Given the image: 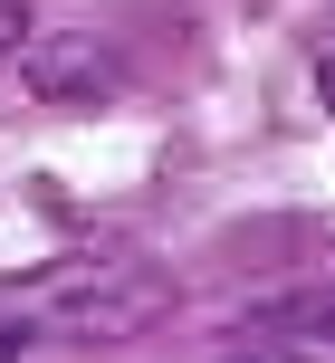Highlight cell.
<instances>
[{
    "mask_svg": "<svg viewBox=\"0 0 335 363\" xmlns=\"http://www.w3.org/2000/svg\"><path fill=\"white\" fill-rule=\"evenodd\" d=\"M172 306H182V287L153 258H57L10 287V325L48 335V345H134Z\"/></svg>",
    "mask_w": 335,
    "mask_h": 363,
    "instance_id": "6da1fadb",
    "label": "cell"
},
{
    "mask_svg": "<svg viewBox=\"0 0 335 363\" xmlns=\"http://www.w3.org/2000/svg\"><path fill=\"white\" fill-rule=\"evenodd\" d=\"M19 77H29L38 106H106L125 86V57L106 29H38V38H19Z\"/></svg>",
    "mask_w": 335,
    "mask_h": 363,
    "instance_id": "7a4b0ae2",
    "label": "cell"
},
{
    "mask_svg": "<svg viewBox=\"0 0 335 363\" xmlns=\"http://www.w3.org/2000/svg\"><path fill=\"white\" fill-rule=\"evenodd\" d=\"M240 345L259 354V363H335V277L249 306V315H240Z\"/></svg>",
    "mask_w": 335,
    "mask_h": 363,
    "instance_id": "3957f363",
    "label": "cell"
},
{
    "mask_svg": "<svg viewBox=\"0 0 335 363\" xmlns=\"http://www.w3.org/2000/svg\"><path fill=\"white\" fill-rule=\"evenodd\" d=\"M19 38H29V0H0V57H10Z\"/></svg>",
    "mask_w": 335,
    "mask_h": 363,
    "instance_id": "277c9868",
    "label": "cell"
},
{
    "mask_svg": "<svg viewBox=\"0 0 335 363\" xmlns=\"http://www.w3.org/2000/svg\"><path fill=\"white\" fill-rule=\"evenodd\" d=\"M317 96H326V115H335V57H326V67H317Z\"/></svg>",
    "mask_w": 335,
    "mask_h": 363,
    "instance_id": "5b68a950",
    "label": "cell"
}]
</instances>
